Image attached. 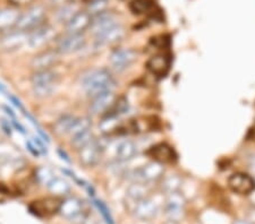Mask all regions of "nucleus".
<instances>
[{
	"mask_svg": "<svg viewBox=\"0 0 255 224\" xmlns=\"http://www.w3.org/2000/svg\"><path fill=\"white\" fill-rule=\"evenodd\" d=\"M28 33L22 31H13L0 38V50L13 52L22 48L27 42Z\"/></svg>",
	"mask_w": 255,
	"mask_h": 224,
	"instance_id": "obj_10",
	"label": "nucleus"
},
{
	"mask_svg": "<svg viewBox=\"0 0 255 224\" xmlns=\"http://www.w3.org/2000/svg\"><path fill=\"white\" fill-rule=\"evenodd\" d=\"M85 43L86 40L83 34L67 33L57 40L56 50L58 54H73L84 48Z\"/></svg>",
	"mask_w": 255,
	"mask_h": 224,
	"instance_id": "obj_7",
	"label": "nucleus"
},
{
	"mask_svg": "<svg viewBox=\"0 0 255 224\" xmlns=\"http://www.w3.org/2000/svg\"><path fill=\"white\" fill-rule=\"evenodd\" d=\"M3 110H5V111H6V113H7V115H9V116H10V118H11V119H15V118H16V116H15V113L13 112V110H11V109H9V108H8V107H6V105H5V107H3Z\"/></svg>",
	"mask_w": 255,
	"mask_h": 224,
	"instance_id": "obj_44",
	"label": "nucleus"
},
{
	"mask_svg": "<svg viewBox=\"0 0 255 224\" xmlns=\"http://www.w3.org/2000/svg\"><path fill=\"white\" fill-rule=\"evenodd\" d=\"M44 18H46V8L41 5L33 6L25 13L20 14L15 28L17 31L28 33V32H32L39 26L43 25Z\"/></svg>",
	"mask_w": 255,
	"mask_h": 224,
	"instance_id": "obj_2",
	"label": "nucleus"
},
{
	"mask_svg": "<svg viewBox=\"0 0 255 224\" xmlns=\"http://www.w3.org/2000/svg\"><path fill=\"white\" fill-rule=\"evenodd\" d=\"M248 196H249V198H250V202L252 203V205L255 206V189H254L250 195H248Z\"/></svg>",
	"mask_w": 255,
	"mask_h": 224,
	"instance_id": "obj_46",
	"label": "nucleus"
},
{
	"mask_svg": "<svg viewBox=\"0 0 255 224\" xmlns=\"http://www.w3.org/2000/svg\"><path fill=\"white\" fill-rule=\"evenodd\" d=\"M76 118L71 115H66L60 117L58 120H57L55 124H53V132H55L57 135L63 136V135H68L71 127L75 121Z\"/></svg>",
	"mask_w": 255,
	"mask_h": 224,
	"instance_id": "obj_28",
	"label": "nucleus"
},
{
	"mask_svg": "<svg viewBox=\"0 0 255 224\" xmlns=\"http://www.w3.org/2000/svg\"><path fill=\"white\" fill-rule=\"evenodd\" d=\"M186 199L179 191L168 194L164 202V213L170 222H178L184 218Z\"/></svg>",
	"mask_w": 255,
	"mask_h": 224,
	"instance_id": "obj_3",
	"label": "nucleus"
},
{
	"mask_svg": "<svg viewBox=\"0 0 255 224\" xmlns=\"http://www.w3.org/2000/svg\"><path fill=\"white\" fill-rule=\"evenodd\" d=\"M15 152L16 149L13 145L5 142H0V165L17 157L15 156Z\"/></svg>",
	"mask_w": 255,
	"mask_h": 224,
	"instance_id": "obj_33",
	"label": "nucleus"
},
{
	"mask_svg": "<svg viewBox=\"0 0 255 224\" xmlns=\"http://www.w3.org/2000/svg\"><path fill=\"white\" fill-rule=\"evenodd\" d=\"M56 39V30L50 25H41L28 33V46L33 49L43 48Z\"/></svg>",
	"mask_w": 255,
	"mask_h": 224,
	"instance_id": "obj_6",
	"label": "nucleus"
},
{
	"mask_svg": "<svg viewBox=\"0 0 255 224\" xmlns=\"http://www.w3.org/2000/svg\"><path fill=\"white\" fill-rule=\"evenodd\" d=\"M117 100V96L115 94L114 91H108L102 93L100 95L94 96L92 99L91 104H90V112L92 115H102L109 111L114 105L115 102Z\"/></svg>",
	"mask_w": 255,
	"mask_h": 224,
	"instance_id": "obj_12",
	"label": "nucleus"
},
{
	"mask_svg": "<svg viewBox=\"0 0 255 224\" xmlns=\"http://www.w3.org/2000/svg\"><path fill=\"white\" fill-rule=\"evenodd\" d=\"M160 180H161V188L167 195L178 191L180 186H182V179L177 174H169L166 177L163 174V177Z\"/></svg>",
	"mask_w": 255,
	"mask_h": 224,
	"instance_id": "obj_29",
	"label": "nucleus"
},
{
	"mask_svg": "<svg viewBox=\"0 0 255 224\" xmlns=\"http://www.w3.org/2000/svg\"><path fill=\"white\" fill-rule=\"evenodd\" d=\"M147 154L153 158V161L166 164V163H172L176 160V154L169 145L160 143V144L154 145L153 148L149 149Z\"/></svg>",
	"mask_w": 255,
	"mask_h": 224,
	"instance_id": "obj_18",
	"label": "nucleus"
},
{
	"mask_svg": "<svg viewBox=\"0 0 255 224\" xmlns=\"http://www.w3.org/2000/svg\"><path fill=\"white\" fill-rule=\"evenodd\" d=\"M8 1L11 2L15 6H25L28 5V3H31L33 0H8Z\"/></svg>",
	"mask_w": 255,
	"mask_h": 224,
	"instance_id": "obj_41",
	"label": "nucleus"
},
{
	"mask_svg": "<svg viewBox=\"0 0 255 224\" xmlns=\"http://www.w3.org/2000/svg\"><path fill=\"white\" fill-rule=\"evenodd\" d=\"M58 154H59V155L61 156V158H63V160H65L66 162H71V160H69V158H68V156L67 155H66V153L65 152H63V150H61V149H58Z\"/></svg>",
	"mask_w": 255,
	"mask_h": 224,
	"instance_id": "obj_45",
	"label": "nucleus"
},
{
	"mask_svg": "<svg viewBox=\"0 0 255 224\" xmlns=\"http://www.w3.org/2000/svg\"><path fill=\"white\" fill-rule=\"evenodd\" d=\"M101 132L104 134H112L114 132H117V130L121 128L119 126V117L117 116H113V115H104V118L99 125Z\"/></svg>",
	"mask_w": 255,
	"mask_h": 224,
	"instance_id": "obj_30",
	"label": "nucleus"
},
{
	"mask_svg": "<svg viewBox=\"0 0 255 224\" xmlns=\"http://www.w3.org/2000/svg\"><path fill=\"white\" fill-rule=\"evenodd\" d=\"M26 148L27 149L30 150V152L32 153V155L34 156H39L40 155V150L38 149V148H36L35 144L33 142H26Z\"/></svg>",
	"mask_w": 255,
	"mask_h": 224,
	"instance_id": "obj_38",
	"label": "nucleus"
},
{
	"mask_svg": "<svg viewBox=\"0 0 255 224\" xmlns=\"http://www.w3.org/2000/svg\"><path fill=\"white\" fill-rule=\"evenodd\" d=\"M251 137H252V140L255 142V128L251 132Z\"/></svg>",
	"mask_w": 255,
	"mask_h": 224,
	"instance_id": "obj_50",
	"label": "nucleus"
},
{
	"mask_svg": "<svg viewBox=\"0 0 255 224\" xmlns=\"http://www.w3.org/2000/svg\"><path fill=\"white\" fill-rule=\"evenodd\" d=\"M82 1H84L85 3H89V5H91V3L99 2V1H104V0H82Z\"/></svg>",
	"mask_w": 255,
	"mask_h": 224,
	"instance_id": "obj_47",
	"label": "nucleus"
},
{
	"mask_svg": "<svg viewBox=\"0 0 255 224\" xmlns=\"http://www.w3.org/2000/svg\"><path fill=\"white\" fill-rule=\"evenodd\" d=\"M127 197H128L129 202L133 203V206L137 202L149 197V188H147L145 182L136 181L133 185H130L129 188L127 189Z\"/></svg>",
	"mask_w": 255,
	"mask_h": 224,
	"instance_id": "obj_22",
	"label": "nucleus"
},
{
	"mask_svg": "<svg viewBox=\"0 0 255 224\" xmlns=\"http://www.w3.org/2000/svg\"><path fill=\"white\" fill-rule=\"evenodd\" d=\"M61 201L57 197H49L41 199V201L33 202L28 209L31 213L40 218H47L52 214H56L59 212Z\"/></svg>",
	"mask_w": 255,
	"mask_h": 224,
	"instance_id": "obj_8",
	"label": "nucleus"
},
{
	"mask_svg": "<svg viewBox=\"0 0 255 224\" xmlns=\"http://www.w3.org/2000/svg\"><path fill=\"white\" fill-rule=\"evenodd\" d=\"M93 138L94 137H93L92 130L90 129V130H88V132L81 134V135H79V136H75L74 138H71V143H72V145L74 146V148L79 150L80 149H82L83 146L88 144V143L91 142Z\"/></svg>",
	"mask_w": 255,
	"mask_h": 224,
	"instance_id": "obj_34",
	"label": "nucleus"
},
{
	"mask_svg": "<svg viewBox=\"0 0 255 224\" xmlns=\"http://www.w3.org/2000/svg\"><path fill=\"white\" fill-rule=\"evenodd\" d=\"M91 127H92V121L89 117L76 118L73 126L71 127V130H69L68 135L71 138H74L75 136H79L81 134L88 132V130L91 129Z\"/></svg>",
	"mask_w": 255,
	"mask_h": 224,
	"instance_id": "obj_27",
	"label": "nucleus"
},
{
	"mask_svg": "<svg viewBox=\"0 0 255 224\" xmlns=\"http://www.w3.org/2000/svg\"><path fill=\"white\" fill-rule=\"evenodd\" d=\"M11 125H13V126H14V127H15L16 129H17L19 133H22V134H26V132H25V128H24V127H23V126H22V125H20V124H19V122H17V121H16L15 119H13V120H11Z\"/></svg>",
	"mask_w": 255,
	"mask_h": 224,
	"instance_id": "obj_42",
	"label": "nucleus"
},
{
	"mask_svg": "<svg viewBox=\"0 0 255 224\" xmlns=\"http://www.w3.org/2000/svg\"><path fill=\"white\" fill-rule=\"evenodd\" d=\"M81 84L88 96L93 99L94 96L100 95L105 92L114 91L115 80L108 69L98 68L86 73L82 78Z\"/></svg>",
	"mask_w": 255,
	"mask_h": 224,
	"instance_id": "obj_1",
	"label": "nucleus"
},
{
	"mask_svg": "<svg viewBox=\"0 0 255 224\" xmlns=\"http://www.w3.org/2000/svg\"><path fill=\"white\" fill-rule=\"evenodd\" d=\"M6 92V88L3 86L2 84H0V93H5Z\"/></svg>",
	"mask_w": 255,
	"mask_h": 224,
	"instance_id": "obj_49",
	"label": "nucleus"
},
{
	"mask_svg": "<svg viewBox=\"0 0 255 224\" xmlns=\"http://www.w3.org/2000/svg\"><path fill=\"white\" fill-rule=\"evenodd\" d=\"M135 217L142 221H147V220L153 219L158 213V205L153 199L146 197L142 201L137 202L131 209Z\"/></svg>",
	"mask_w": 255,
	"mask_h": 224,
	"instance_id": "obj_17",
	"label": "nucleus"
},
{
	"mask_svg": "<svg viewBox=\"0 0 255 224\" xmlns=\"http://www.w3.org/2000/svg\"><path fill=\"white\" fill-rule=\"evenodd\" d=\"M51 1V5L52 6H56V7H60L65 5L66 2H68V0H50Z\"/></svg>",
	"mask_w": 255,
	"mask_h": 224,
	"instance_id": "obj_43",
	"label": "nucleus"
},
{
	"mask_svg": "<svg viewBox=\"0 0 255 224\" xmlns=\"http://www.w3.org/2000/svg\"><path fill=\"white\" fill-rule=\"evenodd\" d=\"M163 164L152 161L146 163L142 168L134 171V179L139 182H155L163 177Z\"/></svg>",
	"mask_w": 255,
	"mask_h": 224,
	"instance_id": "obj_5",
	"label": "nucleus"
},
{
	"mask_svg": "<svg viewBox=\"0 0 255 224\" xmlns=\"http://www.w3.org/2000/svg\"><path fill=\"white\" fill-rule=\"evenodd\" d=\"M58 61V51L57 50H43L33 57L31 60V68L34 72L47 71L51 69Z\"/></svg>",
	"mask_w": 255,
	"mask_h": 224,
	"instance_id": "obj_13",
	"label": "nucleus"
},
{
	"mask_svg": "<svg viewBox=\"0 0 255 224\" xmlns=\"http://www.w3.org/2000/svg\"><path fill=\"white\" fill-rule=\"evenodd\" d=\"M170 59L166 55H157L151 57L146 63V68L151 74L155 76H164L169 71Z\"/></svg>",
	"mask_w": 255,
	"mask_h": 224,
	"instance_id": "obj_19",
	"label": "nucleus"
},
{
	"mask_svg": "<svg viewBox=\"0 0 255 224\" xmlns=\"http://www.w3.org/2000/svg\"><path fill=\"white\" fill-rule=\"evenodd\" d=\"M116 18L113 14L108 13V11H100V13H98L94 17H92V23L90 28H91V33L96 38V36L102 34L107 30L116 25Z\"/></svg>",
	"mask_w": 255,
	"mask_h": 224,
	"instance_id": "obj_16",
	"label": "nucleus"
},
{
	"mask_svg": "<svg viewBox=\"0 0 255 224\" xmlns=\"http://www.w3.org/2000/svg\"><path fill=\"white\" fill-rule=\"evenodd\" d=\"M104 146L101 142H99L96 138L88 143L85 146L79 149V158L80 162L86 168H92L96 166L100 162L102 154H104Z\"/></svg>",
	"mask_w": 255,
	"mask_h": 224,
	"instance_id": "obj_4",
	"label": "nucleus"
},
{
	"mask_svg": "<svg viewBox=\"0 0 255 224\" xmlns=\"http://www.w3.org/2000/svg\"><path fill=\"white\" fill-rule=\"evenodd\" d=\"M228 186L234 193L240 195H250L255 189V181L249 174L237 172L229 177Z\"/></svg>",
	"mask_w": 255,
	"mask_h": 224,
	"instance_id": "obj_9",
	"label": "nucleus"
},
{
	"mask_svg": "<svg viewBox=\"0 0 255 224\" xmlns=\"http://www.w3.org/2000/svg\"><path fill=\"white\" fill-rule=\"evenodd\" d=\"M136 59V52L130 49H117L110 55V64L116 72H124Z\"/></svg>",
	"mask_w": 255,
	"mask_h": 224,
	"instance_id": "obj_11",
	"label": "nucleus"
},
{
	"mask_svg": "<svg viewBox=\"0 0 255 224\" xmlns=\"http://www.w3.org/2000/svg\"><path fill=\"white\" fill-rule=\"evenodd\" d=\"M152 6H153L152 0H131L129 8L134 14L143 15L149 13Z\"/></svg>",
	"mask_w": 255,
	"mask_h": 224,
	"instance_id": "obj_32",
	"label": "nucleus"
},
{
	"mask_svg": "<svg viewBox=\"0 0 255 224\" xmlns=\"http://www.w3.org/2000/svg\"><path fill=\"white\" fill-rule=\"evenodd\" d=\"M136 145L133 142L128 140L122 141L116 148V155L118 161L125 162L131 160L135 156V154H136Z\"/></svg>",
	"mask_w": 255,
	"mask_h": 224,
	"instance_id": "obj_24",
	"label": "nucleus"
},
{
	"mask_svg": "<svg viewBox=\"0 0 255 224\" xmlns=\"http://www.w3.org/2000/svg\"><path fill=\"white\" fill-rule=\"evenodd\" d=\"M96 205L99 209V211L101 212L102 217H104V219L106 220V222L108 224H114V220L112 218V215H110V212L108 209H107V206L105 205V204L101 201H96Z\"/></svg>",
	"mask_w": 255,
	"mask_h": 224,
	"instance_id": "obj_36",
	"label": "nucleus"
},
{
	"mask_svg": "<svg viewBox=\"0 0 255 224\" xmlns=\"http://www.w3.org/2000/svg\"><path fill=\"white\" fill-rule=\"evenodd\" d=\"M48 190L55 196H66L71 191V186L63 178L53 177L47 185Z\"/></svg>",
	"mask_w": 255,
	"mask_h": 224,
	"instance_id": "obj_25",
	"label": "nucleus"
},
{
	"mask_svg": "<svg viewBox=\"0 0 255 224\" xmlns=\"http://www.w3.org/2000/svg\"><path fill=\"white\" fill-rule=\"evenodd\" d=\"M83 212V202L75 196H69L61 201L58 213L66 220H75Z\"/></svg>",
	"mask_w": 255,
	"mask_h": 224,
	"instance_id": "obj_15",
	"label": "nucleus"
},
{
	"mask_svg": "<svg viewBox=\"0 0 255 224\" xmlns=\"http://www.w3.org/2000/svg\"><path fill=\"white\" fill-rule=\"evenodd\" d=\"M20 16V11L16 8H2L0 9V32L15 27Z\"/></svg>",
	"mask_w": 255,
	"mask_h": 224,
	"instance_id": "obj_21",
	"label": "nucleus"
},
{
	"mask_svg": "<svg viewBox=\"0 0 255 224\" xmlns=\"http://www.w3.org/2000/svg\"><path fill=\"white\" fill-rule=\"evenodd\" d=\"M252 169L255 172V157H253V160H252Z\"/></svg>",
	"mask_w": 255,
	"mask_h": 224,
	"instance_id": "obj_51",
	"label": "nucleus"
},
{
	"mask_svg": "<svg viewBox=\"0 0 255 224\" xmlns=\"http://www.w3.org/2000/svg\"><path fill=\"white\" fill-rule=\"evenodd\" d=\"M53 177L55 176H53L52 171L47 168V166H41V168L36 170V178H38L39 182L42 183V185L47 186Z\"/></svg>",
	"mask_w": 255,
	"mask_h": 224,
	"instance_id": "obj_35",
	"label": "nucleus"
},
{
	"mask_svg": "<svg viewBox=\"0 0 255 224\" xmlns=\"http://www.w3.org/2000/svg\"><path fill=\"white\" fill-rule=\"evenodd\" d=\"M92 23V16L89 11L80 10L73 16V18L66 24L67 33L83 34V32L90 28Z\"/></svg>",
	"mask_w": 255,
	"mask_h": 224,
	"instance_id": "obj_14",
	"label": "nucleus"
},
{
	"mask_svg": "<svg viewBox=\"0 0 255 224\" xmlns=\"http://www.w3.org/2000/svg\"><path fill=\"white\" fill-rule=\"evenodd\" d=\"M59 76L52 69H47V71H38L33 72L31 76L32 85L36 84H58Z\"/></svg>",
	"mask_w": 255,
	"mask_h": 224,
	"instance_id": "obj_23",
	"label": "nucleus"
},
{
	"mask_svg": "<svg viewBox=\"0 0 255 224\" xmlns=\"http://www.w3.org/2000/svg\"><path fill=\"white\" fill-rule=\"evenodd\" d=\"M0 126H1L2 130L7 134V135H9V136L11 135V133H13V128H11V126H10L9 122L1 119V120H0Z\"/></svg>",
	"mask_w": 255,
	"mask_h": 224,
	"instance_id": "obj_37",
	"label": "nucleus"
},
{
	"mask_svg": "<svg viewBox=\"0 0 255 224\" xmlns=\"http://www.w3.org/2000/svg\"><path fill=\"white\" fill-rule=\"evenodd\" d=\"M125 36V28L119 24L113 26L109 30H107L104 33L96 36V43L98 46H108V44L117 43L122 41Z\"/></svg>",
	"mask_w": 255,
	"mask_h": 224,
	"instance_id": "obj_20",
	"label": "nucleus"
},
{
	"mask_svg": "<svg viewBox=\"0 0 255 224\" xmlns=\"http://www.w3.org/2000/svg\"><path fill=\"white\" fill-rule=\"evenodd\" d=\"M33 143H34L36 148H38L40 153H47V148L43 145V143L40 141V138H33Z\"/></svg>",
	"mask_w": 255,
	"mask_h": 224,
	"instance_id": "obj_39",
	"label": "nucleus"
},
{
	"mask_svg": "<svg viewBox=\"0 0 255 224\" xmlns=\"http://www.w3.org/2000/svg\"><path fill=\"white\" fill-rule=\"evenodd\" d=\"M79 11H80L79 7H77L75 2L68 1V2H66L65 5L60 6L58 8V11H57L56 17H57V19H58V22L67 24L69 20L73 18V16L76 13H79Z\"/></svg>",
	"mask_w": 255,
	"mask_h": 224,
	"instance_id": "obj_26",
	"label": "nucleus"
},
{
	"mask_svg": "<svg viewBox=\"0 0 255 224\" xmlns=\"http://www.w3.org/2000/svg\"><path fill=\"white\" fill-rule=\"evenodd\" d=\"M57 85L55 84H36L32 85V92L38 99H46L55 92Z\"/></svg>",
	"mask_w": 255,
	"mask_h": 224,
	"instance_id": "obj_31",
	"label": "nucleus"
},
{
	"mask_svg": "<svg viewBox=\"0 0 255 224\" xmlns=\"http://www.w3.org/2000/svg\"><path fill=\"white\" fill-rule=\"evenodd\" d=\"M233 224H252L249 221H244V220H238V221H235Z\"/></svg>",
	"mask_w": 255,
	"mask_h": 224,
	"instance_id": "obj_48",
	"label": "nucleus"
},
{
	"mask_svg": "<svg viewBox=\"0 0 255 224\" xmlns=\"http://www.w3.org/2000/svg\"><path fill=\"white\" fill-rule=\"evenodd\" d=\"M8 97H9V100L11 101V102H13V103H14V105H15V107H17L19 110H22V111L24 112V111H25V110H24V107H23V104L22 103H20V101L19 100H17V99H16V97L14 96V95H11V94H9V95H8Z\"/></svg>",
	"mask_w": 255,
	"mask_h": 224,
	"instance_id": "obj_40",
	"label": "nucleus"
}]
</instances>
